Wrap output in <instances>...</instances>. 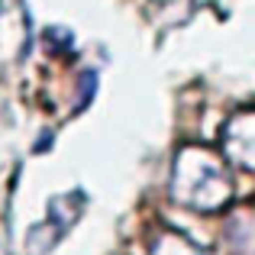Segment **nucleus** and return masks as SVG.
Masks as SVG:
<instances>
[{"label":"nucleus","instance_id":"nucleus-1","mask_svg":"<svg viewBox=\"0 0 255 255\" xmlns=\"http://www.w3.org/2000/svg\"><path fill=\"white\" fill-rule=\"evenodd\" d=\"M171 200L194 213H223L236 197L233 168L220 152L200 142H187L174 152L171 178H168Z\"/></svg>","mask_w":255,"mask_h":255},{"label":"nucleus","instance_id":"nucleus-2","mask_svg":"<svg viewBox=\"0 0 255 255\" xmlns=\"http://www.w3.org/2000/svg\"><path fill=\"white\" fill-rule=\"evenodd\" d=\"M220 145H223V158H226L230 168L233 165H236L239 171H252L255 168V113L249 107L236 110L223 123Z\"/></svg>","mask_w":255,"mask_h":255},{"label":"nucleus","instance_id":"nucleus-3","mask_svg":"<svg viewBox=\"0 0 255 255\" xmlns=\"http://www.w3.org/2000/svg\"><path fill=\"white\" fill-rule=\"evenodd\" d=\"M29 52V16L19 0H0V65H16Z\"/></svg>","mask_w":255,"mask_h":255},{"label":"nucleus","instance_id":"nucleus-4","mask_svg":"<svg viewBox=\"0 0 255 255\" xmlns=\"http://www.w3.org/2000/svg\"><path fill=\"white\" fill-rule=\"evenodd\" d=\"M149 255H210V252L200 243L187 239L184 233L171 230V226H162L149 243Z\"/></svg>","mask_w":255,"mask_h":255},{"label":"nucleus","instance_id":"nucleus-5","mask_svg":"<svg viewBox=\"0 0 255 255\" xmlns=\"http://www.w3.org/2000/svg\"><path fill=\"white\" fill-rule=\"evenodd\" d=\"M42 42H45V49H62V45H71L75 39H71L68 29H45Z\"/></svg>","mask_w":255,"mask_h":255}]
</instances>
